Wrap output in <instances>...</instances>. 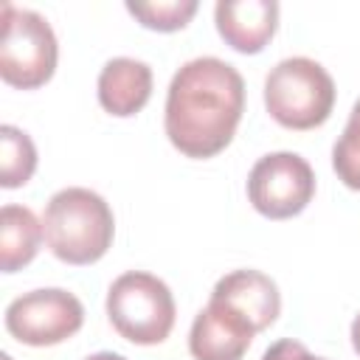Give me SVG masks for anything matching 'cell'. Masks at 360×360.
<instances>
[{"instance_id": "6da1fadb", "label": "cell", "mask_w": 360, "mask_h": 360, "mask_svg": "<svg viewBox=\"0 0 360 360\" xmlns=\"http://www.w3.org/2000/svg\"><path fill=\"white\" fill-rule=\"evenodd\" d=\"M242 112V73L225 59L197 56L169 82L163 127L180 155L205 160L219 155L233 141Z\"/></svg>"}, {"instance_id": "7a4b0ae2", "label": "cell", "mask_w": 360, "mask_h": 360, "mask_svg": "<svg viewBox=\"0 0 360 360\" xmlns=\"http://www.w3.org/2000/svg\"><path fill=\"white\" fill-rule=\"evenodd\" d=\"M45 245L65 264L98 262L115 233V217L107 200L90 188L70 186L56 191L42 214Z\"/></svg>"}, {"instance_id": "3957f363", "label": "cell", "mask_w": 360, "mask_h": 360, "mask_svg": "<svg viewBox=\"0 0 360 360\" xmlns=\"http://www.w3.org/2000/svg\"><path fill=\"white\" fill-rule=\"evenodd\" d=\"M264 107L287 129H315L335 107V82L309 56L281 59L264 79Z\"/></svg>"}, {"instance_id": "277c9868", "label": "cell", "mask_w": 360, "mask_h": 360, "mask_svg": "<svg viewBox=\"0 0 360 360\" xmlns=\"http://www.w3.org/2000/svg\"><path fill=\"white\" fill-rule=\"evenodd\" d=\"M174 295L169 284L152 273H121L107 290V318L112 329L138 346L163 343L174 326Z\"/></svg>"}, {"instance_id": "5b68a950", "label": "cell", "mask_w": 360, "mask_h": 360, "mask_svg": "<svg viewBox=\"0 0 360 360\" xmlns=\"http://www.w3.org/2000/svg\"><path fill=\"white\" fill-rule=\"evenodd\" d=\"M59 59V42L51 22L31 8L3 3V37H0V76L20 90L42 87Z\"/></svg>"}, {"instance_id": "8992f818", "label": "cell", "mask_w": 360, "mask_h": 360, "mask_svg": "<svg viewBox=\"0 0 360 360\" xmlns=\"http://www.w3.org/2000/svg\"><path fill=\"white\" fill-rule=\"evenodd\" d=\"M315 194V172L295 152H270L248 174V200L267 219L301 214Z\"/></svg>"}, {"instance_id": "52a82bcc", "label": "cell", "mask_w": 360, "mask_h": 360, "mask_svg": "<svg viewBox=\"0 0 360 360\" xmlns=\"http://www.w3.org/2000/svg\"><path fill=\"white\" fill-rule=\"evenodd\" d=\"M84 323L82 301L59 287L31 290L6 307V329L25 346H56Z\"/></svg>"}, {"instance_id": "ba28073f", "label": "cell", "mask_w": 360, "mask_h": 360, "mask_svg": "<svg viewBox=\"0 0 360 360\" xmlns=\"http://www.w3.org/2000/svg\"><path fill=\"white\" fill-rule=\"evenodd\" d=\"M253 323L233 307L208 298L188 332V352L194 360H242L253 343Z\"/></svg>"}, {"instance_id": "9c48e42d", "label": "cell", "mask_w": 360, "mask_h": 360, "mask_svg": "<svg viewBox=\"0 0 360 360\" xmlns=\"http://www.w3.org/2000/svg\"><path fill=\"white\" fill-rule=\"evenodd\" d=\"M219 37L239 53H259L278 28L276 0H219L214 6Z\"/></svg>"}, {"instance_id": "30bf717a", "label": "cell", "mask_w": 360, "mask_h": 360, "mask_svg": "<svg viewBox=\"0 0 360 360\" xmlns=\"http://www.w3.org/2000/svg\"><path fill=\"white\" fill-rule=\"evenodd\" d=\"M211 298L233 307L239 315H245L253 323L256 332L273 326L281 312L278 287L262 270H233V273L222 276L214 284Z\"/></svg>"}, {"instance_id": "8fae6325", "label": "cell", "mask_w": 360, "mask_h": 360, "mask_svg": "<svg viewBox=\"0 0 360 360\" xmlns=\"http://www.w3.org/2000/svg\"><path fill=\"white\" fill-rule=\"evenodd\" d=\"M152 96V68L132 56L110 59L98 73V104L118 118H129L146 107Z\"/></svg>"}, {"instance_id": "7c38bea8", "label": "cell", "mask_w": 360, "mask_h": 360, "mask_svg": "<svg viewBox=\"0 0 360 360\" xmlns=\"http://www.w3.org/2000/svg\"><path fill=\"white\" fill-rule=\"evenodd\" d=\"M42 222L25 205H3L0 211V270L17 273L34 262L42 245Z\"/></svg>"}, {"instance_id": "4fadbf2b", "label": "cell", "mask_w": 360, "mask_h": 360, "mask_svg": "<svg viewBox=\"0 0 360 360\" xmlns=\"http://www.w3.org/2000/svg\"><path fill=\"white\" fill-rule=\"evenodd\" d=\"M37 169V146L14 124L0 127V186L3 188H20L31 180Z\"/></svg>"}, {"instance_id": "5bb4252c", "label": "cell", "mask_w": 360, "mask_h": 360, "mask_svg": "<svg viewBox=\"0 0 360 360\" xmlns=\"http://www.w3.org/2000/svg\"><path fill=\"white\" fill-rule=\"evenodd\" d=\"M332 169L346 188L360 191V98L343 127V135L332 146Z\"/></svg>"}, {"instance_id": "9a60e30c", "label": "cell", "mask_w": 360, "mask_h": 360, "mask_svg": "<svg viewBox=\"0 0 360 360\" xmlns=\"http://www.w3.org/2000/svg\"><path fill=\"white\" fill-rule=\"evenodd\" d=\"M127 11L152 31H180L197 14V0H169V3H127Z\"/></svg>"}, {"instance_id": "2e32d148", "label": "cell", "mask_w": 360, "mask_h": 360, "mask_svg": "<svg viewBox=\"0 0 360 360\" xmlns=\"http://www.w3.org/2000/svg\"><path fill=\"white\" fill-rule=\"evenodd\" d=\"M262 360H326V357L312 354L304 343H298L292 338H281L273 346H267V352L262 354Z\"/></svg>"}, {"instance_id": "e0dca14e", "label": "cell", "mask_w": 360, "mask_h": 360, "mask_svg": "<svg viewBox=\"0 0 360 360\" xmlns=\"http://www.w3.org/2000/svg\"><path fill=\"white\" fill-rule=\"evenodd\" d=\"M352 346H354V352L360 354V312H357L354 321H352Z\"/></svg>"}, {"instance_id": "ac0fdd59", "label": "cell", "mask_w": 360, "mask_h": 360, "mask_svg": "<svg viewBox=\"0 0 360 360\" xmlns=\"http://www.w3.org/2000/svg\"><path fill=\"white\" fill-rule=\"evenodd\" d=\"M87 360H127V357H121L115 352H98V354H90Z\"/></svg>"}]
</instances>
